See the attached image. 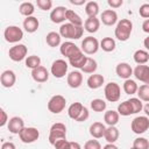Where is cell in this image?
Here are the masks:
<instances>
[{"mask_svg":"<svg viewBox=\"0 0 149 149\" xmlns=\"http://www.w3.org/2000/svg\"><path fill=\"white\" fill-rule=\"evenodd\" d=\"M132 31H133L132 21L128 20V19H121L116 23V27H115V30H114V35L119 41L125 42L130 37Z\"/></svg>","mask_w":149,"mask_h":149,"instance_id":"1","label":"cell"},{"mask_svg":"<svg viewBox=\"0 0 149 149\" xmlns=\"http://www.w3.org/2000/svg\"><path fill=\"white\" fill-rule=\"evenodd\" d=\"M84 34V28L83 27H78V26H73L70 22L68 23H63L59 27V35L62 37L69 38V40H79Z\"/></svg>","mask_w":149,"mask_h":149,"instance_id":"2","label":"cell"},{"mask_svg":"<svg viewBox=\"0 0 149 149\" xmlns=\"http://www.w3.org/2000/svg\"><path fill=\"white\" fill-rule=\"evenodd\" d=\"M104 94H105V98L107 101L116 102L120 100V97H121V87L119 86V84L111 81V83L105 85Z\"/></svg>","mask_w":149,"mask_h":149,"instance_id":"3","label":"cell"},{"mask_svg":"<svg viewBox=\"0 0 149 149\" xmlns=\"http://www.w3.org/2000/svg\"><path fill=\"white\" fill-rule=\"evenodd\" d=\"M61 139H66V126L62 122H56L50 127L49 142L54 146V143Z\"/></svg>","mask_w":149,"mask_h":149,"instance_id":"4","label":"cell"},{"mask_svg":"<svg viewBox=\"0 0 149 149\" xmlns=\"http://www.w3.org/2000/svg\"><path fill=\"white\" fill-rule=\"evenodd\" d=\"M65 106H66V99L61 94L52 95L48 101V109L54 114H59L61 112H63Z\"/></svg>","mask_w":149,"mask_h":149,"instance_id":"5","label":"cell"},{"mask_svg":"<svg viewBox=\"0 0 149 149\" xmlns=\"http://www.w3.org/2000/svg\"><path fill=\"white\" fill-rule=\"evenodd\" d=\"M130 128L135 134H143L149 129V118L147 115H140L133 119Z\"/></svg>","mask_w":149,"mask_h":149,"instance_id":"6","label":"cell"},{"mask_svg":"<svg viewBox=\"0 0 149 149\" xmlns=\"http://www.w3.org/2000/svg\"><path fill=\"white\" fill-rule=\"evenodd\" d=\"M3 37L8 43H17L23 38V30L17 26H8L3 31Z\"/></svg>","mask_w":149,"mask_h":149,"instance_id":"7","label":"cell"},{"mask_svg":"<svg viewBox=\"0 0 149 149\" xmlns=\"http://www.w3.org/2000/svg\"><path fill=\"white\" fill-rule=\"evenodd\" d=\"M80 47H81L80 49H81V51L84 54H86V55H93V54H95L99 50L100 42L95 37H93V36H87V37H85L81 41Z\"/></svg>","mask_w":149,"mask_h":149,"instance_id":"8","label":"cell"},{"mask_svg":"<svg viewBox=\"0 0 149 149\" xmlns=\"http://www.w3.org/2000/svg\"><path fill=\"white\" fill-rule=\"evenodd\" d=\"M19 137L23 143H33L38 140L40 132L35 127H24L19 134Z\"/></svg>","mask_w":149,"mask_h":149,"instance_id":"9","label":"cell"},{"mask_svg":"<svg viewBox=\"0 0 149 149\" xmlns=\"http://www.w3.org/2000/svg\"><path fill=\"white\" fill-rule=\"evenodd\" d=\"M27 52H28V49L24 44H15L14 47H12L8 51V56L9 58L13 61V62H21L26 58L27 56Z\"/></svg>","mask_w":149,"mask_h":149,"instance_id":"10","label":"cell"},{"mask_svg":"<svg viewBox=\"0 0 149 149\" xmlns=\"http://www.w3.org/2000/svg\"><path fill=\"white\" fill-rule=\"evenodd\" d=\"M68 63L64 59H56L52 62L50 72L55 78H63L68 72Z\"/></svg>","mask_w":149,"mask_h":149,"instance_id":"11","label":"cell"},{"mask_svg":"<svg viewBox=\"0 0 149 149\" xmlns=\"http://www.w3.org/2000/svg\"><path fill=\"white\" fill-rule=\"evenodd\" d=\"M81 49H79L73 42H71V41H66V42H63L62 44H61V47H59V51H61V54L63 55V56H65L68 59L70 58V57H72L73 55H76L77 52H79Z\"/></svg>","mask_w":149,"mask_h":149,"instance_id":"12","label":"cell"},{"mask_svg":"<svg viewBox=\"0 0 149 149\" xmlns=\"http://www.w3.org/2000/svg\"><path fill=\"white\" fill-rule=\"evenodd\" d=\"M133 74L135 78L144 84H149V65H137L133 70Z\"/></svg>","mask_w":149,"mask_h":149,"instance_id":"13","label":"cell"},{"mask_svg":"<svg viewBox=\"0 0 149 149\" xmlns=\"http://www.w3.org/2000/svg\"><path fill=\"white\" fill-rule=\"evenodd\" d=\"M66 8L64 6H57L56 8H54L50 13V20L54 23H62L63 21L66 20Z\"/></svg>","mask_w":149,"mask_h":149,"instance_id":"14","label":"cell"},{"mask_svg":"<svg viewBox=\"0 0 149 149\" xmlns=\"http://www.w3.org/2000/svg\"><path fill=\"white\" fill-rule=\"evenodd\" d=\"M15 81H16V76H15V72L12 70H5L0 76V83L3 87H7V88L13 87Z\"/></svg>","mask_w":149,"mask_h":149,"instance_id":"15","label":"cell"},{"mask_svg":"<svg viewBox=\"0 0 149 149\" xmlns=\"http://www.w3.org/2000/svg\"><path fill=\"white\" fill-rule=\"evenodd\" d=\"M24 128V121L20 116H13L8 121V130L12 134H20L21 130Z\"/></svg>","mask_w":149,"mask_h":149,"instance_id":"16","label":"cell"},{"mask_svg":"<svg viewBox=\"0 0 149 149\" xmlns=\"http://www.w3.org/2000/svg\"><path fill=\"white\" fill-rule=\"evenodd\" d=\"M100 21L105 26H114L115 23H118V14L114 9H106L101 13Z\"/></svg>","mask_w":149,"mask_h":149,"instance_id":"17","label":"cell"},{"mask_svg":"<svg viewBox=\"0 0 149 149\" xmlns=\"http://www.w3.org/2000/svg\"><path fill=\"white\" fill-rule=\"evenodd\" d=\"M66 83L71 88H78L83 83V74L80 71H71L66 77Z\"/></svg>","mask_w":149,"mask_h":149,"instance_id":"18","label":"cell"},{"mask_svg":"<svg viewBox=\"0 0 149 149\" xmlns=\"http://www.w3.org/2000/svg\"><path fill=\"white\" fill-rule=\"evenodd\" d=\"M115 72H116V74L120 78H122V79L126 80V79H130V76L133 74V69H132V66L128 63L121 62V63H119L116 65Z\"/></svg>","mask_w":149,"mask_h":149,"instance_id":"19","label":"cell"},{"mask_svg":"<svg viewBox=\"0 0 149 149\" xmlns=\"http://www.w3.org/2000/svg\"><path fill=\"white\" fill-rule=\"evenodd\" d=\"M31 77L36 83H45L49 79V72L44 66H38L31 70Z\"/></svg>","mask_w":149,"mask_h":149,"instance_id":"20","label":"cell"},{"mask_svg":"<svg viewBox=\"0 0 149 149\" xmlns=\"http://www.w3.org/2000/svg\"><path fill=\"white\" fill-rule=\"evenodd\" d=\"M86 61H87V56H85L84 52L80 50L79 52H77L76 55L69 58V64L76 69H81L85 65Z\"/></svg>","mask_w":149,"mask_h":149,"instance_id":"21","label":"cell"},{"mask_svg":"<svg viewBox=\"0 0 149 149\" xmlns=\"http://www.w3.org/2000/svg\"><path fill=\"white\" fill-rule=\"evenodd\" d=\"M90 134L93 139H101L104 137L105 135V130H106V127L102 122H99V121H95L93 122L91 126H90Z\"/></svg>","mask_w":149,"mask_h":149,"instance_id":"22","label":"cell"},{"mask_svg":"<svg viewBox=\"0 0 149 149\" xmlns=\"http://www.w3.org/2000/svg\"><path fill=\"white\" fill-rule=\"evenodd\" d=\"M86 83H87V86L91 90H97V88H99V87L102 86V84L105 83V78L100 73H93V74H91L87 78V81Z\"/></svg>","mask_w":149,"mask_h":149,"instance_id":"23","label":"cell"},{"mask_svg":"<svg viewBox=\"0 0 149 149\" xmlns=\"http://www.w3.org/2000/svg\"><path fill=\"white\" fill-rule=\"evenodd\" d=\"M38 27H40V22L35 16H29L23 20V28L29 34L35 33L38 29Z\"/></svg>","mask_w":149,"mask_h":149,"instance_id":"24","label":"cell"},{"mask_svg":"<svg viewBox=\"0 0 149 149\" xmlns=\"http://www.w3.org/2000/svg\"><path fill=\"white\" fill-rule=\"evenodd\" d=\"M100 28V20L95 16V17H87L84 22V29L87 33H97Z\"/></svg>","mask_w":149,"mask_h":149,"instance_id":"25","label":"cell"},{"mask_svg":"<svg viewBox=\"0 0 149 149\" xmlns=\"http://www.w3.org/2000/svg\"><path fill=\"white\" fill-rule=\"evenodd\" d=\"M119 135H120L119 129L115 126H108L106 128V130H105L104 137L107 141V143H115L118 141V139H119Z\"/></svg>","mask_w":149,"mask_h":149,"instance_id":"26","label":"cell"},{"mask_svg":"<svg viewBox=\"0 0 149 149\" xmlns=\"http://www.w3.org/2000/svg\"><path fill=\"white\" fill-rule=\"evenodd\" d=\"M84 107H85V106L81 105L80 102H73V104H71V105L69 106V108H68V115H69L72 120L77 121V119L79 118V115H80V113L83 112Z\"/></svg>","mask_w":149,"mask_h":149,"instance_id":"27","label":"cell"},{"mask_svg":"<svg viewBox=\"0 0 149 149\" xmlns=\"http://www.w3.org/2000/svg\"><path fill=\"white\" fill-rule=\"evenodd\" d=\"M119 119H120V114L118 113V111L109 109V111L105 112L104 121L106 122L107 126H115L119 122Z\"/></svg>","mask_w":149,"mask_h":149,"instance_id":"28","label":"cell"},{"mask_svg":"<svg viewBox=\"0 0 149 149\" xmlns=\"http://www.w3.org/2000/svg\"><path fill=\"white\" fill-rule=\"evenodd\" d=\"M61 38H62V36L59 35V33L50 31V33H48L47 36H45V42H47V44H48L49 47L56 48V47H58V45L62 44V43H61Z\"/></svg>","mask_w":149,"mask_h":149,"instance_id":"29","label":"cell"},{"mask_svg":"<svg viewBox=\"0 0 149 149\" xmlns=\"http://www.w3.org/2000/svg\"><path fill=\"white\" fill-rule=\"evenodd\" d=\"M133 58L135 61V63H137L139 65H143V64H147V62L149 61V52L147 50H142V49H139L134 52L133 55Z\"/></svg>","mask_w":149,"mask_h":149,"instance_id":"30","label":"cell"},{"mask_svg":"<svg viewBox=\"0 0 149 149\" xmlns=\"http://www.w3.org/2000/svg\"><path fill=\"white\" fill-rule=\"evenodd\" d=\"M85 13L87 17H95L99 14V5L97 1H88L85 3Z\"/></svg>","mask_w":149,"mask_h":149,"instance_id":"31","label":"cell"},{"mask_svg":"<svg viewBox=\"0 0 149 149\" xmlns=\"http://www.w3.org/2000/svg\"><path fill=\"white\" fill-rule=\"evenodd\" d=\"M19 12L21 15L26 16V17H29V16H33L34 12H35V6L29 2V1H26V2H22L19 7Z\"/></svg>","mask_w":149,"mask_h":149,"instance_id":"32","label":"cell"},{"mask_svg":"<svg viewBox=\"0 0 149 149\" xmlns=\"http://www.w3.org/2000/svg\"><path fill=\"white\" fill-rule=\"evenodd\" d=\"M66 20L73 24V26H78V27H83V19L72 9H68L66 10Z\"/></svg>","mask_w":149,"mask_h":149,"instance_id":"33","label":"cell"},{"mask_svg":"<svg viewBox=\"0 0 149 149\" xmlns=\"http://www.w3.org/2000/svg\"><path fill=\"white\" fill-rule=\"evenodd\" d=\"M116 47V43H115V40L112 38V37H104L101 41H100V48L106 51V52H112L114 51Z\"/></svg>","mask_w":149,"mask_h":149,"instance_id":"34","label":"cell"},{"mask_svg":"<svg viewBox=\"0 0 149 149\" xmlns=\"http://www.w3.org/2000/svg\"><path fill=\"white\" fill-rule=\"evenodd\" d=\"M97 69H98V64H97V62H95L93 58L87 57V61H86L85 65H84L80 70H81V72H84V73L93 74V73L97 71Z\"/></svg>","mask_w":149,"mask_h":149,"instance_id":"35","label":"cell"},{"mask_svg":"<svg viewBox=\"0 0 149 149\" xmlns=\"http://www.w3.org/2000/svg\"><path fill=\"white\" fill-rule=\"evenodd\" d=\"M123 91H125V93H127V94H135V93H137V90H139V85L136 84V81L135 80H133V79H126L125 80V83H123Z\"/></svg>","mask_w":149,"mask_h":149,"instance_id":"36","label":"cell"},{"mask_svg":"<svg viewBox=\"0 0 149 149\" xmlns=\"http://www.w3.org/2000/svg\"><path fill=\"white\" fill-rule=\"evenodd\" d=\"M118 113H119L120 115H122V116H128V115L134 114L129 100H126V101L119 104V106H118Z\"/></svg>","mask_w":149,"mask_h":149,"instance_id":"37","label":"cell"},{"mask_svg":"<svg viewBox=\"0 0 149 149\" xmlns=\"http://www.w3.org/2000/svg\"><path fill=\"white\" fill-rule=\"evenodd\" d=\"M26 66L34 70L38 66H41V58L36 55H31V56H28L26 58Z\"/></svg>","mask_w":149,"mask_h":149,"instance_id":"38","label":"cell"},{"mask_svg":"<svg viewBox=\"0 0 149 149\" xmlns=\"http://www.w3.org/2000/svg\"><path fill=\"white\" fill-rule=\"evenodd\" d=\"M137 95L141 101L149 102V84H143L137 90Z\"/></svg>","mask_w":149,"mask_h":149,"instance_id":"39","label":"cell"},{"mask_svg":"<svg viewBox=\"0 0 149 149\" xmlns=\"http://www.w3.org/2000/svg\"><path fill=\"white\" fill-rule=\"evenodd\" d=\"M106 107H107V104H106V101L102 100V99L97 98V99H93V100L91 101V108H92L94 112H104V111L106 109Z\"/></svg>","mask_w":149,"mask_h":149,"instance_id":"40","label":"cell"},{"mask_svg":"<svg viewBox=\"0 0 149 149\" xmlns=\"http://www.w3.org/2000/svg\"><path fill=\"white\" fill-rule=\"evenodd\" d=\"M135 149H149V141L146 137H137L133 142Z\"/></svg>","mask_w":149,"mask_h":149,"instance_id":"41","label":"cell"},{"mask_svg":"<svg viewBox=\"0 0 149 149\" xmlns=\"http://www.w3.org/2000/svg\"><path fill=\"white\" fill-rule=\"evenodd\" d=\"M129 102H130V106L133 108V113L136 114L139 112H141L143 109V105H142V101L139 99V98H130L128 99Z\"/></svg>","mask_w":149,"mask_h":149,"instance_id":"42","label":"cell"},{"mask_svg":"<svg viewBox=\"0 0 149 149\" xmlns=\"http://www.w3.org/2000/svg\"><path fill=\"white\" fill-rule=\"evenodd\" d=\"M36 5L42 10H49L52 7V1L51 0H37Z\"/></svg>","mask_w":149,"mask_h":149,"instance_id":"43","label":"cell"},{"mask_svg":"<svg viewBox=\"0 0 149 149\" xmlns=\"http://www.w3.org/2000/svg\"><path fill=\"white\" fill-rule=\"evenodd\" d=\"M54 147L56 149H70V141L66 139H61L54 143Z\"/></svg>","mask_w":149,"mask_h":149,"instance_id":"44","label":"cell"},{"mask_svg":"<svg viewBox=\"0 0 149 149\" xmlns=\"http://www.w3.org/2000/svg\"><path fill=\"white\" fill-rule=\"evenodd\" d=\"M84 149H101V144L98 140H88L85 142Z\"/></svg>","mask_w":149,"mask_h":149,"instance_id":"45","label":"cell"},{"mask_svg":"<svg viewBox=\"0 0 149 149\" xmlns=\"http://www.w3.org/2000/svg\"><path fill=\"white\" fill-rule=\"evenodd\" d=\"M139 14L143 17V19H149V3H143L140 6L139 9Z\"/></svg>","mask_w":149,"mask_h":149,"instance_id":"46","label":"cell"},{"mask_svg":"<svg viewBox=\"0 0 149 149\" xmlns=\"http://www.w3.org/2000/svg\"><path fill=\"white\" fill-rule=\"evenodd\" d=\"M0 115H1V119H0V127H3L6 123H8V116H7V113L5 112L3 108H0Z\"/></svg>","mask_w":149,"mask_h":149,"instance_id":"47","label":"cell"},{"mask_svg":"<svg viewBox=\"0 0 149 149\" xmlns=\"http://www.w3.org/2000/svg\"><path fill=\"white\" fill-rule=\"evenodd\" d=\"M88 116H90V112H88V109H87L86 107H84V109H83V112L80 113V115H79V118L77 119V122H83V121H85V120H87V119H88Z\"/></svg>","mask_w":149,"mask_h":149,"instance_id":"48","label":"cell"},{"mask_svg":"<svg viewBox=\"0 0 149 149\" xmlns=\"http://www.w3.org/2000/svg\"><path fill=\"white\" fill-rule=\"evenodd\" d=\"M107 3H108V6L112 7V8H119V7L122 6L123 1H122V0H108Z\"/></svg>","mask_w":149,"mask_h":149,"instance_id":"49","label":"cell"},{"mask_svg":"<svg viewBox=\"0 0 149 149\" xmlns=\"http://www.w3.org/2000/svg\"><path fill=\"white\" fill-rule=\"evenodd\" d=\"M1 149H16L13 142H3L1 144Z\"/></svg>","mask_w":149,"mask_h":149,"instance_id":"50","label":"cell"},{"mask_svg":"<svg viewBox=\"0 0 149 149\" xmlns=\"http://www.w3.org/2000/svg\"><path fill=\"white\" fill-rule=\"evenodd\" d=\"M142 30L144 33L149 34V19H147V20L143 21V23H142Z\"/></svg>","mask_w":149,"mask_h":149,"instance_id":"51","label":"cell"},{"mask_svg":"<svg viewBox=\"0 0 149 149\" xmlns=\"http://www.w3.org/2000/svg\"><path fill=\"white\" fill-rule=\"evenodd\" d=\"M70 149H81V146H80L78 142L71 141V142H70Z\"/></svg>","mask_w":149,"mask_h":149,"instance_id":"52","label":"cell"},{"mask_svg":"<svg viewBox=\"0 0 149 149\" xmlns=\"http://www.w3.org/2000/svg\"><path fill=\"white\" fill-rule=\"evenodd\" d=\"M102 149H119L114 143H107L106 146H104Z\"/></svg>","mask_w":149,"mask_h":149,"instance_id":"53","label":"cell"},{"mask_svg":"<svg viewBox=\"0 0 149 149\" xmlns=\"http://www.w3.org/2000/svg\"><path fill=\"white\" fill-rule=\"evenodd\" d=\"M70 3H72V5H76V6H80V5H84V3H85V0H80V1L70 0Z\"/></svg>","mask_w":149,"mask_h":149,"instance_id":"54","label":"cell"},{"mask_svg":"<svg viewBox=\"0 0 149 149\" xmlns=\"http://www.w3.org/2000/svg\"><path fill=\"white\" fill-rule=\"evenodd\" d=\"M143 45H144V48H146V49L149 51V35H148V36L144 38V41H143Z\"/></svg>","mask_w":149,"mask_h":149,"instance_id":"55","label":"cell"},{"mask_svg":"<svg viewBox=\"0 0 149 149\" xmlns=\"http://www.w3.org/2000/svg\"><path fill=\"white\" fill-rule=\"evenodd\" d=\"M143 111H144V113H146V115L149 118V102H147L144 106H143Z\"/></svg>","mask_w":149,"mask_h":149,"instance_id":"56","label":"cell"},{"mask_svg":"<svg viewBox=\"0 0 149 149\" xmlns=\"http://www.w3.org/2000/svg\"><path fill=\"white\" fill-rule=\"evenodd\" d=\"M129 149H135V148H134V147H132V148H129Z\"/></svg>","mask_w":149,"mask_h":149,"instance_id":"57","label":"cell"}]
</instances>
